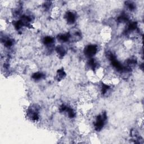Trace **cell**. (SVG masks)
<instances>
[{
	"label": "cell",
	"mask_w": 144,
	"mask_h": 144,
	"mask_svg": "<svg viewBox=\"0 0 144 144\" xmlns=\"http://www.w3.org/2000/svg\"><path fill=\"white\" fill-rule=\"evenodd\" d=\"M97 51V47L95 45H88L85 50V54L87 57H92L96 54Z\"/></svg>",
	"instance_id": "1"
},
{
	"label": "cell",
	"mask_w": 144,
	"mask_h": 144,
	"mask_svg": "<svg viewBox=\"0 0 144 144\" xmlns=\"http://www.w3.org/2000/svg\"><path fill=\"white\" fill-rule=\"evenodd\" d=\"M105 119L106 117L104 115H103V116H99L97 117L94 123L95 129L98 131L100 130L101 128L103 127Z\"/></svg>",
	"instance_id": "2"
},
{
	"label": "cell",
	"mask_w": 144,
	"mask_h": 144,
	"mask_svg": "<svg viewBox=\"0 0 144 144\" xmlns=\"http://www.w3.org/2000/svg\"><path fill=\"white\" fill-rule=\"evenodd\" d=\"M65 19L67 23L72 24H73L76 20V15L74 12L72 11H69L65 14Z\"/></svg>",
	"instance_id": "3"
},
{
	"label": "cell",
	"mask_w": 144,
	"mask_h": 144,
	"mask_svg": "<svg viewBox=\"0 0 144 144\" xmlns=\"http://www.w3.org/2000/svg\"><path fill=\"white\" fill-rule=\"evenodd\" d=\"M54 42V38L50 36L46 37L43 39V43L46 46H51Z\"/></svg>",
	"instance_id": "4"
},
{
	"label": "cell",
	"mask_w": 144,
	"mask_h": 144,
	"mask_svg": "<svg viewBox=\"0 0 144 144\" xmlns=\"http://www.w3.org/2000/svg\"><path fill=\"white\" fill-rule=\"evenodd\" d=\"M65 76V72H64L63 69H60L58 72H57V77L58 78L59 81H60L61 79H63L64 78V77Z\"/></svg>",
	"instance_id": "5"
},
{
	"label": "cell",
	"mask_w": 144,
	"mask_h": 144,
	"mask_svg": "<svg viewBox=\"0 0 144 144\" xmlns=\"http://www.w3.org/2000/svg\"><path fill=\"white\" fill-rule=\"evenodd\" d=\"M56 51L60 56H63L65 54V50L64 48L62 46H60V47H57L56 48Z\"/></svg>",
	"instance_id": "6"
},
{
	"label": "cell",
	"mask_w": 144,
	"mask_h": 144,
	"mask_svg": "<svg viewBox=\"0 0 144 144\" xmlns=\"http://www.w3.org/2000/svg\"><path fill=\"white\" fill-rule=\"evenodd\" d=\"M43 75L42 73L39 72H37V73H35L33 75L32 77L33 79H34L35 80H39L43 78Z\"/></svg>",
	"instance_id": "7"
}]
</instances>
